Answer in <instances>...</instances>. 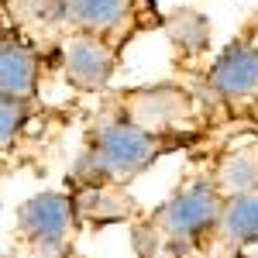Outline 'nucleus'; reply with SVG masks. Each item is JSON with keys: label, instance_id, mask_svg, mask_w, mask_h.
<instances>
[{"label": "nucleus", "instance_id": "1", "mask_svg": "<svg viewBox=\"0 0 258 258\" xmlns=\"http://www.w3.org/2000/svg\"><path fill=\"white\" fill-rule=\"evenodd\" d=\"M155 155H159V138L148 127H141L127 117V120H107L100 127L90 141L86 162L93 165L97 176L124 182V179L145 172Z\"/></svg>", "mask_w": 258, "mask_h": 258}, {"label": "nucleus", "instance_id": "2", "mask_svg": "<svg viewBox=\"0 0 258 258\" xmlns=\"http://www.w3.org/2000/svg\"><path fill=\"white\" fill-rule=\"evenodd\" d=\"M220 210H224V193L217 189V182L189 179L179 193L162 203L155 224L169 241H197L220 220Z\"/></svg>", "mask_w": 258, "mask_h": 258}, {"label": "nucleus", "instance_id": "3", "mask_svg": "<svg viewBox=\"0 0 258 258\" xmlns=\"http://www.w3.org/2000/svg\"><path fill=\"white\" fill-rule=\"evenodd\" d=\"M18 231L24 244L41 258H55L73 231V200L66 193L45 189L18 203Z\"/></svg>", "mask_w": 258, "mask_h": 258}, {"label": "nucleus", "instance_id": "4", "mask_svg": "<svg viewBox=\"0 0 258 258\" xmlns=\"http://www.w3.org/2000/svg\"><path fill=\"white\" fill-rule=\"evenodd\" d=\"M66 76L80 90H100L114 76V48L100 38L97 31H76L62 45Z\"/></svg>", "mask_w": 258, "mask_h": 258}, {"label": "nucleus", "instance_id": "5", "mask_svg": "<svg viewBox=\"0 0 258 258\" xmlns=\"http://www.w3.org/2000/svg\"><path fill=\"white\" fill-rule=\"evenodd\" d=\"M210 83L220 97L244 100L258 93V48L248 41H234L210 66Z\"/></svg>", "mask_w": 258, "mask_h": 258}, {"label": "nucleus", "instance_id": "6", "mask_svg": "<svg viewBox=\"0 0 258 258\" xmlns=\"http://www.w3.org/2000/svg\"><path fill=\"white\" fill-rule=\"evenodd\" d=\"M0 86L4 97L31 100L35 86H38V55L28 41L14 38L11 31L4 35V48H0Z\"/></svg>", "mask_w": 258, "mask_h": 258}, {"label": "nucleus", "instance_id": "7", "mask_svg": "<svg viewBox=\"0 0 258 258\" xmlns=\"http://www.w3.org/2000/svg\"><path fill=\"white\" fill-rule=\"evenodd\" d=\"M131 110H135V124L141 127H148V131H165V127H172L182 114H186V97L179 93V90H169V86H162V90H145L138 97L131 100Z\"/></svg>", "mask_w": 258, "mask_h": 258}, {"label": "nucleus", "instance_id": "8", "mask_svg": "<svg viewBox=\"0 0 258 258\" xmlns=\"http://www.w3.org/2000/svg\"><path fill=\"white\" fill-rule=\"evenodd\" d=\"M217 227L220 238L231 241V244H258V189L224 197Z\"/></svg>", "mask_w": 258, "mask_h": 258}, {"label": "nucleus", "instance_id": "9", "mask_svg": "<svg viewBox=\"0 0 258 258\" xmlns=\"http://www.w3.org/2000/svg\"><path fill=\"white\" fill-rule=\"evenodd\" d=\"M131 0H62V14L80 31H107L124 21Z\"/></svg>", "mask_w": 258, "mask_h": 258}, {"label": "nucleus", "instance_id": "10", "mask_svg": "<svg viewBox=\"0 0 258 258\" xmlns=\"http://www.w3.org/2000/svg\"><path fill=\"white\" fill-rule=\"evenodd\" d=\"M214 182H217V189L224 197H238V193L258 189V148L231 152V155L217 165Z\"/></svg>", "mask_w": 258, "mask_h": 258}, {"label": "nucleus", "instance_id": "11", "mask_svg": "<svg viewBox=\"0 0 258 258\" xmlns=\"http://www.w3.org/2000/svg\"><path fill=\"white\" fill-rule=\"evenodd\" d=\"M165 31H169L172 45L182 55H200L210 45V21L203 14H197V11H186V7L165 21Z\"/></svg>", "mask_w": 258, "mask_h": 258}, {"label": "nucleus", "instance_id": "12", "mask_svg": "<svg viewBox=\"0 0 258 258\" xmlns=\"http://www.w3.org/2000/svg\"><path fill=\"white\" fill-rule=\"evenodd\" d=\"M24 103H28V100L4 97V110H0V117H4V124H0L4 145H11V141H14V135H18V127L24 124Z\"/></svg>", "mask_w": 258, "mask_h": 258}]
</instances>
